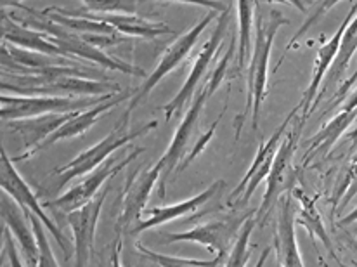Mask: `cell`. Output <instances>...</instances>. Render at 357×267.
<instances>
[{
    "instance_id": "cell-1",
    "label": "cell",
    "mask_w": 357,
    "mask_h": 267,
    "mask_svg": "<svg viewBox=\"0 0 357 267\" xmlns=\"http://www.w3.org/2000/svg\"><path fill=\"white\" fill-rule=\"evenodd\" d=\"M290 21L280 13V10H271L269 17L262 21V16L255 20V42H253L252 58H250L248 77H246V108L245 113L238 119L236 122V139L241 134L243 123H245L246 115L252 109V129L259 132L260 122V109L262 102L266 99L267 89V77H269V58L273 51L274 38H276L278 30Z\"/></svg>"
},
{
    "instance_id": "cell-2",
    "label": "cell",
    "mask_w": 357,
    "mask_h": 267,
    "mask_svg": "<svg viewBox=\"0 0 357 267\" xmlns=\"http://www.w3.org/2000/svg\"><path fill=\"white\" fill-rule=\"evenodd\" d=\"M156 125H158L156 120H153V122L146 123V125L139 127V129L135 130H128L125 129V127L116 125L115 129L112 130V134L106 135V137L102 139V141H99L98 144L82 151L80 155L75 156V158L71 160L70 163H66V165L58 167V169L51 174L49 179H52L56 183V191L63 190V188L66 186L70 181H73L75 177L94 172V170L98 169V167H101L102 163L108 160V156H112L116 149L123 148L125 144L132 142L134 139H139L142 137V135L151 132L153 129H156Z\"/></svg>"
},
{
    "instance_id": "cell-3",
    "label": "cell",
    "mask_w": 357,
    "mask_h": 267,
    "mask_svg": "<svg viewBox=\"0 0 357 267\" xmlns=\"http://www.w3.org/2000/svg\"><path fill=\"white\" fill-rule=\"evenodd\" d=\"M303 125H305V122L302 119H298L287 130L284 137L281 139L280 148H278L276 156H274L273 167H271L269 177H267L266 194H264L262 205H260L259 212H257L259 222L262 226H266L267 220H269L274 205L283 198V194L291 193L295 184H297L298 172L294 169V156L298 148L300 134H302Z\"/></svg>"
},
{
    "instance_id": "cell-4",
    "label": "cell",
    "mask_w": 357,
    "mask_h": 267,
    "mask_svg": "<svg viewBox=\"0 0 357 267\" xmlns=\"http://www.w3.org/2000/svg\"><path fill=\"white\" fill-rule=\"evenodd\" d=\"M115 94L98 96V98H47V96H7L2 94V115L3 122L35 119V116L52 115V113H75L94 108L101 102L112 99Z\"/></svg>"
},
{
    "instance_id": "cell-5",
    "label": "cell",
    "mask_w": 357,
    "mask_h": 267,
    "mask_svg": "<svg viewBox=\"0 0 357 267\" xmlns=\"http://www.w3.org/2000/svg\"><path fill=\"white\" fill-rule=\"evenodd\" d=\"M220 13L219 10H208V13L205 14V16L202 17V20L198 21V23L195 24V26L191 28V30L185 31L182 37H178L176 42H174L172 45L169 47V51L165 52V54L162 56V59L158 61V66L155 68V71H153L151 75H149L148 78H146L144 84L139 87V91L135 92L134 96H132L130 99V105H128V108L125 109L123 113V119L120 120L119 125L120 127H125V129H128V122H130V115L132 112H134L135 108H137V105H141V101L144 98H148L149 92L153 91V89L156 87V85L160 84V82L163 80V78L167 77V75L170 73V71H174L176 68L181 65L182 61H184L185 58H188L189 52L192 51V47L196 45V42H198V38L202 37L203 31L206 30V26H208L210 23H212L215 17H219Z\"/></svg>"
},
{
    "instance_id": "cell-6",
    "label": "cell",
    "mask_w": 357,
    "mask_h": 267,
    "mask_svg": "<svg viewBox=\"0 0 357 267\" xmlns=\"http://www.w3.org/2000/svg\"><path fill=\"white\" fill-rule=\"evenodd\" d=\"M252 213L253 210L248 213L243 212L241 215L233 212L231 215L224 217V219L202 224V226H196L192 227V229L184 231V233H160L158 236L162 238V243L165 245L176 243V241H192V243H199L203 245V247L208 248L210 252H217V254L222 255V257L226 259L227 255H229L231 248H233L234 241H236L243 224L246 222V219H248Z\"/></svg>"
},
{
    "instance_id": "cell-7",
    "label": "cell",
    "mask_w": 357,
    "mask_h": 267,
    "mask_svg": "<svg viewBox=\"0 0 357 267\" xmlns=\"http://www.w3.org/2000/svg\"><path fill=\"white\" fill-rule=\"evenodd\" d=\"M300 109H302V106L300 105L295 106V108L291 109L290 115H287V119H284L283 122H281V125L278 127L276 132L271 135L266 142L260 144L252 167H250L248 172L245 174V177L239 181V184L234 188L233 193L229 194L227 205L234 206V210H236L238 206H245L246 203L250 201V198L253 197V193L257 191L259 184L262 183V181H267V177H269V172H271V167H273L274 156H276L278 148H280L281 139L284 137L287 130L290 129L291 122H294Z\"/></svg>"
},
{
    "instance_id": "cell-8",
    "label": "cell",
    "mask_w": 357,
    "mask_h": 267,
    "mask_svg": "<svg viewBox=\"0 0 357 267\" xmlns=\"http://www.w3.org/2000/svg\"><path fill=\"white\" fill-rule=\"evenodd\" d=\"M0 186L6 194H9L16 205L20 206L23 212H31L33 215H37L40 219V222L44 224L45 229L51 233V236L54 238L56 243L59 245L61 250L64 254H68L66 247V238L61 233L58 224L49 217V213H45L44 206L40 205V200L37 198V194L31 191V188L28 186L26 181L20 176V172L14 167L13 158H9L6 153V149H2V165H0Z\"/></svg>"
},
{
    "instance_id": "cell-9",
    "label": "cell",
    "mask_w": 357,
    "mask_h": 267,
    "mask_svg": "<svg viewBox=\"0 0 357 267\" xmlns=\"http://www.w3.org/2000/svg\"><path fill=\"white\" fill-rule=\"evenodd\" d=\"M141 153H144V148H135L134 151H132L128 156H125L123 160L116 158V156H112V158L106 160L101 167H98L94 172H91V176L85 177L80 184H77V186L71 188L70 191L61 194V197L56 198L54 201H47L45 203V206H49V208L63 210V212L66 213H71L75 212V210L82 208V206H85L87 203L94 200L96 193L101 190V186L106 183V181L112 179V177H115L116 174L121 172V170H123L128 163L134 162Z\"/></svg>"
},
{
    "instance_id": "cell-10",
    "label": "cell",
    "mask_w": 357,
    "mask_h": 267,
    "mask_svg": "<svg viewBox=\"0 0 357 267\" xmlns=\"http://www.w3.org/2000/svg\"><path fill=\"white\" fill-rule=\"evenodd\" d=\"M210 91L206 87V84L203 85L202 91L196 94L195 101H192L191 108L185 113L184 120L181 122V125L177 127L176 134H174L172 141H170L169 149L160 156V163H162V176H160L158 183V198L160 200H165L167 197V183H169L170 176L177 170V167L184 162L185 151L189 148V142H191L192 134L196 130V123H198L199 115H202V109L205 106V102L208 101Z\"/></svg>"
},
{
    "instance_id": "cell-11",
    "label": "cell",
    "mask_w": 357,
    "mask_h": 267,
    "mask_svg": "<svg viewBox=\"0 0 357 267\" xmlns=\"http://www.w3.org/2000/svg\"><path fill=\"white\" fill-rule=\"evenodd\" d=\"M229 10H231V6L227 7L224 13H220V16L217 17L215 30L212 31V35H210L208 40L205 42V45H203V49L199 51V54L196 56L195 65H192L191 71H189L182 89L177 92L176 98H174L169 105L162 108L163 113H165V122H170L176 113H181L182 106L192 98V92L196 91V87H198V85L202 84L203 78H205L206 71H208V68L212 65L213 59H215L217 51H219V47L222 45L224 35H226V28L227 24H229Z\"/></svg>"
},
{
    "instance_id": "cell-12",
    "label": "cell",
    "mask_w": 357,
    "mask_h": 267,
    "mask_svg": "<svg viewBox=\"0 0 357 267\" xmlns=\"http://www.w3.org/2000/svg\"><path fill=\"white\" fill-rule=\"evenodd\" d=\"M108 193L109 188H106L91 203L75 210V212L68 213V224H70L71 231H73L75 267H87L89 261H91V255L94 252V236L96 229H98V220Z\"/></svg>"
},
{
    "instance_id": "cell-13",
    "label": "cell",
    "mask_w": 357,
    "mask_h": 267,
    "mask_svg": "<svg viewBox=\"0 0 357 267\" xmlns=\"http://www.w3.org/2000/svg\"><path fill=\"white\" fill-rule=\"evenodd\" d=\"M160 176H162V163L158 160L149 169L137 170L128 177L127 183H125L119 224H116L119 229L128 227L135 220L137 222L141 220L142 212H144L149 197H151V191L155 190V186H158Z\"/></svg>"
},
{
    "instance_id": "cell-14",
    "label": "cell",
    "mask_w": 357,
    "mask_h": 267,
    "mask_svg": "<svg viewBox=\"0 0 357 267\" xmlns=\"http://www.w3.org/2000/svg\"><path fill=\"white\" fill-rule=\"evenodd\" d=\"M71 116H73V113H52V115L16 120V122L9 123L3 122V125H9L10 132L20 139L21 148H23L20 155H17L16 158H13V162H23V160L31 158L35 153L40 151L42 144H44L59 127H63Z\"/></svg>"
},
{
    "instance_id": "cell-15",
    "label": "cell",
    "mask_w": 357,
    "mask_h": 267,
    "mask_svg": "<svg viewBox=\"0 0 357 267\" xmlns=\"http://www.w3.org/2000/svg\"><path fill=\"white\" fill-rule=\"evenodd\" d=\"M356 14H357V2H352L347 16H345V20L342 21V24L338 26V30L335 31L333 37H331L326 44L321 45V47L317 49L316 65H314L312 77H310V84H309V87H307L305 94H303L302 101L298 102V105L302 106V115H300V119H302L303 122H307V116H309L310 112H312L314 101H316V98H317V91L321 89V84H323L324 78H326V75H328V71H330L331 65L335 63V58H337V54H338V49H340L342 37H344L349 23L354 20Z\"/></svg>"
},
{
    "instance_id": "cell-16",
    "label": "cell",
    "mask_w": 357,
    "mask_h": 267,
    "mask_svg": "<svg viewBox=\"0 0 357 267\" xmlns=\"http://www.w3.org/2000/svg\"><path fill=\"white\" fill-rule=\"evenodd\" d=\"M295 224L297 222H295L294 213V197L288 193L280 200L278 227L274 234V245H276L278 261L281 267H305L298 252Z\"/></svg>"
},
{
    "instance_id": "cell-17",
    "label": "cell",
    "mask_w": 357,
    "mask_h": 267,
    "mask_svg": "<svg viewBox=\"0 0 357 267\" xmlns=\"http://www.w3.org/2000/svg\"><path fill=\"white\" fill-rule=\"evenodd\" d=\"M135 92L137 91H134V89H125V91L115 94L112 99H108V101L94 106V108H89V109H84V112L73 113V116H71V119L68 120L63 127H59V129L56 130V132L52 134L51 137L44 142V144H42L40 149L49 148V146L56 144V142L63 141V139H71V137H78V135H84L92 125H94L96 122H98L99 119H101L102 115H105L106 112H109V109H113L115 106H119L120 102H125L128 98H130V96H134Z\"/></svg>"
},
{
    "instance_id": "cell-18",
    "label": "cell",
    "mask_w": 357,
    "mask_h": 267,
    "mask_svg": "<svg viewBox=\"0 0 357 267\" xmlns=\"http://www.w3.org/2000/svg\"><path fill=\"white\" fill-rule=\"evenodd\" d=\"M2 38L7 44L14 45V47L24 49V51L38 52V54L54 56V58H66L63 51L47 37V35L40 33V31L33 30V28L24 26L14 17L7 16L6 9H2ZM68 59V58H66Z\"/></svg>"
},
{
    "instance_id": "cell-19",
    "label": "cell",
    "mask_w": 357,
    "mask_h": 267,
    "mask_svg": "<svg viewBox=\"0 0 357 267\" xmlns=\"http://www.w3.org/2000/svg\"><path fill=\"white\" fill-rule=\"evenodd\" d=\"M222 188H224V181H215L212 186H208L205 191H202V193L196 194V197L189 198V200H184L177 203V205H170V206H155V208H151L148 212L149 213L148 219L144 220L141 219L134 227H132L130 234L132 236H137V234L144 233V231L151 229V227H158L162 226V224L170 222V220L178 219V217L196 212L199 206L212 200V198L215 197L217 191L222 190Z\"/></svg>"
},
{
    "instance_id": "cell-20",
    "label": "cell",
    "mask_w": 357,
    "mask_h": 267,
    "mask_svg": "<svg viewBox=\"0 0 357 267\" xmlns=\"http://www.w3.org/2000/svg\"><path fill=\"white\" fill-rule=\"evenodd\" d=\"M2 219L3 224L10 229L14 234V240L17 241L23 254L26 267H38L40 261V250H38V241L35 236V231L31 224L28 226V217L24 215L23 210L17 208L16 205L9 203L3 198L2 200Z\"/></svg>"
},
{
    "instance_id": "cell-21",
    "label": "cell",
    "mask_w": 357,
    "mask_h": 267,
    "mask_svg": "<svg viewBox=\"0 0 357 267\" xmlns=\"http://www.w3.org/2000/svg\"><path fill=\"white\" fill-rule=\"evenodd\" d=\"M291 193H294L291 197L297 198V200L300 201V205H302L300 217L298 219H295V222L305 227V231L309 233L310 240L312 241L317 240L324 245L328 255H330V257L337 262L338 267H347L344 262L340 261V257L337 255V252H335L333 243H331V238H330V234H328V229L324 227L323 219H321V213H319V210H317L314 198L307 197V194L303 193V191H300L297 186L294 188V191H291Z\"/></svg>"
},
{
    "instance_id": "cell-22",
    "label": "cell",
    "mask_w": 357,
    "mask_h": 267,
    "mask_svg": "<svg viewBox=\"0 0 357 267\" xmlns=\"http://www.w3.org/2000/svg\"><path fill=\"white\" fill-rule=\"evenodd\" d=\"M356 51H357V14L354 16V20L349 23L347 30H345L344 37H342L340 49H338L337 58H335V63L331 65L330 71H328L326 78H324L323 89H321V92L317 94L316 101H314L312 109L316 108L317 102H319L321 99H323L324 96L328 94V91H330V89L337 87V84H340L342 78L347 75L349 65H351V61H352V58H354Z\"/></svg>"
},
{
    "instance_id": "cell-23",
    "label": "cell",
    "mask_w": 357,
    "mask_h": 267,
    "mask_svg": "<svg viewBox=\"0 0 357 267\" xmlns=\"http://www.w3.org/2000/svg\"><path fill=\"white\" fill-rule=\"evenodd\" d=\"M94 16L102 23L115 28L123 37L130 35V37L139 38H156L162 37V35L172 33V30L165 23H153L146 17L135 16V14H102V16L101 14H94Z\"/></svg>"
},
{
    "instance_id": "cell-24",
    "label": "cell",
    "mask_w": 357,
    "mask_h": 267,
    "mask_svg": "<svg viewBox=\"0 0 357 267\" xmlns=\"http://www.w3.org/2000/svg\"><path fill=\"white\" fill-rule=\"evenodd\" d=\"M356 119H357V109H354V112H340L333 120H330V122L323 127V130H321L319 134H316L312 139H309V141H307V144L309 146H307L303 167L307 165L309 156L312 155V153L321 151L326 155V153L333 148L335 142H337L338 139L345 134V130L352 125V122H354Z\"/></svg>"
},
{
    "instance_id": "cell-25",
    "label": "cell",
    "mask_w": 357,
    "mask_h": 267,
    "mask_svg": "<svg viewBox=\"0 0 357 267\" xmlns=\"http://www.w3.org/2000/svg\"><path fill=\"white\" fill-rule=\"evenodd\" d=\"M257 2H248V0H239L236 2L238 16H239V45H238V66L236 73L243 70L246 65V56H248L252 45L253 33V10L257 9Z\"/></svg>"
},
{
    "instance_id": "cell-26",
    "label": "cell",
    "mask_w": 357,
    "mask_h": 267,
    "mask_svg": "<svg viewBox=\"0 0 357 267\" xmlns=\"http://www.w3.org/2000/svg\"><path fill=\"white\" fill-rule=\"evenodd\" d=\"M135 250L142 255V257L149 259L151 262H155L158 267H219L220 262L224 261L222 255L217 254L212 261H196V259H181V257H172V255L158 254V252L149 250L148 247H144L142 243H135Z\"/></svg>"
},
{
    "instance_id": "cell-27",
    "label": "cell",
    "mask_w": 357,
    "mask_h": 267,
    "mask_svg": "<svg viewBox=\"0 0 357 267\" xmlns=\"http://www.w3.org/2000/svg\"><path fill=\"white\" fill-rule=\"evenodd\" d=\"M255 213V212H253ZM250 215L246 222L243 224L241 231H239L236 241H234L233 248H231L229 255H227L226 267H246L250 261V236L253 233V227L257 224V215Z\"/></svg>"
},
{
    "instance_id": "cell-28",
    "label": "cell",
    "mask_w": 357,
    "mask_h": 267,
    "mask_svg": "<svg viewBox=\"0 0 357 267\" xmlns=\"http://www.w3.org/2000/svg\"><path fill=\"white\" fill-rule=\"evenodd\" d=\"M137 9L135 2H108V0H85L82 3V10L89 14H134Z\"/></svg>"
},
{
    "instance_id": "cell-29",
    "label": "cell",
    "mask_w": 357,
    "mask_h": 267,
    "mask_svg": "<svg viewBox=\"0 0 357 267\" xmlns=\"http://www.w3.org/2000/svg\"><path fill=\"white\" fill-rule=\"evenodd\" d=\"M226 109H227V105H226V106H224V109H222V112H220L219 119H217V120H215V122H213V123H212V127H210V129H208V132H206V134H203V135H202V137H199V139H198V141H196V146H195V148H192V149H191V151H189V153H188V155H185L184 162H182V163H181V165H178V167H177V170H178V172H182V170H184V169H185V167H188V165H189V163H191V162H192V160H195V158H196V156H198V155H199V153H202V151H203V149H205V148H206V146H208L210 139H212V137H213V134H215V129H217V125H219L220 119H222V116H224V113H226Z\"/></svg>"
},
{
    "instance_id": "cell-30",
    "label": "cell",
    "mask_w": 357,
    "mask_h": 267,
    "mask_svg": "<svg viewBox=\"0 0 357 267\" xmlns=\"http://www.w3.org/2000/svg\"><path fill=\"white\" fill-rule=\"evenodd\" d=\"M233 56H234V40L231 42V45H229V49H227V52H226V54H224V58L220 59V63H219V65H217L215 70H213V73H212V77H210V80L206 82V87H208L210 94H212V96L215 94V91H217V89H219V85L222 84L224 77H226L227 68L231 66V59H233Z\"/></svg>"
},
{
    "instance_id": "cell-31",
    "label": "cell",
    "mask_w": 357,
    "mask_h": 267,
    "mask_svg": "<svg viewBox=\"0 0 357 267\" xmlns=\"http://www.w3.org/2000/svg\"><path fill=\"white\" fill-rule=\"evenodd\" d=\"M3 252H6L7 259H9L10 267H24L23 259L17 254V247L14 243V234L10 233L9 227H3Z\"/></svg>"
},
{
    "instance_id": "cell-32",
    "label": "cell",
    "mask_w": 357,
    "mask_h": 267,
    "mask_svg": "<svg viewBox=\"0 0 357 267\" xmlns=\"http://www.w3.org/2000/svg\"><path fill=\"white\" fill-rule=\"evenodd\" d=\"M120 254H121V238L116 236L115 245H113L112 259H109V267H123L120 261Z\"/></svg>"
},
{
    "instance_id": "cell-33",
    "label": "cell",
    "mask_w": 357,
    "mask_h": 267,
    "mask_svg": "<svg viewBox=\"0 0 357 267\" xmlns=\"http://www.w3.org/2000/svg\"><path fill=\"white\" fill-rule=\"evenodd\" d=\"M354 109H357V87L356 91L349 96V99L344 102V106H342V112H354Z\"/></svg>"
},
{
    "instance_id": "cell-34",
    "label": "cell",
    "mask_w": 357,
    "mask_h": 267,
    "mask_svg": "<svg viewBox=\"0 0 357 267\" xmlns=\"http://www.w3.org/2000/svg\"><path fill=\"white\" fill-rule=\"evenodd\" d=\"M354 222H357V206L354 210H352L351 213H347V215L344 217V219L342 220H338V226H351V224H354Z\"/></svg>"
},
{
    "instance_id": "cell-35",
    "label": "cell",
    "mask_w": 357,
    "mask_h": 267,
    "mask_svg": "<svg viewBox=\"0 0 357 267\" xmlns=\"http://www.w3.org/2000/svg\"><path fill=\"white\" fill-rule=\"evenodd\" d=\"M273 254V248L271 247H267L266 250L262 252V255H260V259H259V262H257L255 264V267H264L266 266V262H267V259H269V255Z\"/></svg>"
},
{
    "instance_id": "cell-36",
    "label": "cell",
    "mask_w": 357,
    "mask_h": 267,
    "mask_svg": "<svg viewBox=\"0 0 357 267\" xmlns=\"http://www.w3.org/2000/svg\"><path fill=\"white\" fill-rule=\"evenodd\" d=\"M352 163H357V153H356V156H354V158H352Z\"/></svg>"
},
{
    "instance_id": "cell-37",
    "label": "cell",
    "mask_w": 357,
    "mask_h": 267,
    "mask_svg": "<svg viewBox=\"0 0 357 267\" xmlns=\"http://www.w3.org/2000/svg\"><path fill=\"white\" fill-rule=\"evenodd\" d=\"M354 266H356V267H357V262H354Z\"/></svg>"
},
{
    "instance_id": "cell-38",
    "label": "cell",
    "mask_w": 357,
    "mask_h": 267,
    "mask_svg": "<svg viewBox=\"0 0 357 267\" xmlns=\"http://www.w3.org/2000/svg\"><path fill=\"white\" fill-rule=\"evenodd\" d=\"M356 233H357V227H356Z\"/></svg>"
},
{
    "instance_id": "cell-39",
    "label": "cell",
    "mask_w": 357,
    "mask_h": 267,
    "mask_svg": "<svg viewBox=\"0 0 357 267\" xmlns=\"http://www.w3.org/2000/svg\"><path fill=\"white\" fill-rule=\"evenodd\" d=\"M356 250H357V247H356Z\"/></svg>"
}]
</instances>
